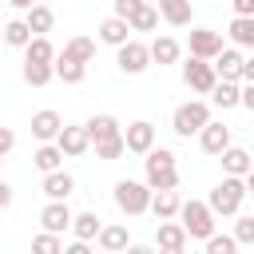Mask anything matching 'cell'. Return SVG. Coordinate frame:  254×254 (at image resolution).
Here are the masks:
<instances>
[{"label": "cell", "mask_w": 254, "mask_h": 254, "mask_svg": "<svg viewBox=\"0 0 254 254\" xmlns=\"http://www.w3.org/2000/svg\"><path fill=\"white\" fill-rule=\"evenodd\" d=\"M143 167H147V187H151V190H167V187H179L175 151H167V147H151V151H147V159H143Z\"/></svg>", "instance_id": "obj_1"}, {"label": "cell", "mask_w": 254, "mask_h": 254, "mask_svg": "<svg viewBox=\"0 0 254 254\" xmlns=\"http://www.w3.org/2000/svg\"><path fill=\"white\" fill-rule=\"evenodd\" d=\"M246 194H250V190H246V179H242V175H226V179L210 190L206 202H210L214 214L226 218V214H238V210H242V198H246Z\"/></svg>", "instance_id": "obj_2"}, {"label": "cell", "mask_w": 254, "mask_h": 254, "mask_svg": "<svg viewBox=\"0 0 254 254\" xmlns=\"http://www.w3.org/2000/svg\"><path fill=\"white\" fill-rule=\"evenodd\" d=\"M206 123H210V107H206L202 99L179 103V107H175V115H171V131H175L179 139H190V135H198Z\"/></svg>", "instance_id": "obj_3"}, {"label": "cell", "mask_w": 254, "mask_h": 254, "mask_svg": "<svg viewBox=\"0 0 254 254\" xmlns=\"http://www.w3.org/2000/svg\"><path fill=\"white\" fill-rule=\"evenodd\" d=\"M151 187L147 183H135V179H119L115 183V206L123 210V214H143V210H151Z\"/></svg>", "instance_id": "obj_4"}, {"label": "cell", "mask_w": 254, "mask_h": 254, "mask_svg": "<svg viewBox=\"0 0 254 254\" xmlns=\"http://www.w3.org/2000/svg\"><path fill=\"white\" fill-rule=\"evenodd\" d=\"M179 218H183V226H187V234L190 238H210L214 234V210H210V202H198V198H190V202H183L179 206Z\"/></svg>", "instance_id": "obj_5"}, {"label": "cell", "mask_w": 254, "mask_h": 254, "mask_svg": "<svg viewBox=\"0 0 254 254\" xmlns=\"http://www.w3.org/2000/svg\"><path fill=\"white\" fill-rule=\"evenodd\" d=\"M183 83L190 91H214L218 83V71H214V60H202V56H190L183 64Z\"/></svg>", "instance_id": "obj_6"}, {"label": "cell", "mask_w": 254, "mask_h": 254, "mask_svg": "<svg viewBox=\"0 0 254 254\" xmlns=\"http://www.w3.org/2000/svg\"><path fill=\"white\" fill-rule=\"evenodd\" d=\"M115 64H119V71L139 75V71H147V67H151V48H147V44H139V40H127V44H119Z\"/></svg>", "instance_id": "obj_7"}, {"label": "cell", "mask_w": 254, "mask_h": 254, "mask_svg": "<svg viewBox=\"0 0 254 254\" xmlns=\"http://www.w3.org/2000/svg\"><path fill=\"white\" fill-rule=\"evenodd\" d=\"M187 226L183 222H171V218H159V230H155V242H159V250H167V254H183L187 250Z\"/></svg>", "instance_id": "obj_8"}, {"label": "cell", "mask_w": 254, "mask_h": 254, "mask_svg": "<svg viewBox=\"0 0 254 254\" xmlns=\"http://www.w3.org/2000/svg\"><path fill=\"white\" fill-rule=\"evenodd\" d=\"M71 210H67V198H48V206L40 210V226L44 230H56V234H64V230H71Z\"/></svg>", "instance_id": "obj_9"}, {"label": "cell", "mask_w": 254, "mask_h": 254, "mask_svg": "<svg viewBox=\"0 0 254 254\" xmlns=\"http://www.w3.org/2000/svg\"><path fill=\"white\" fill-rule=\"evenodd\" d=\"M123 139H127V151H131V155H147V151L155 147V123H151V119H135V123L123 131Z\"/></svg>", "instance_id": "obj_10"}, {"label": "cell", "mask_w": 254, "mask_h": 254, "mask_svg": "<svg viewBox=\"0 0 254 254\" xmlns=\"http://www.w3.org/2000/svg\"><path fill=\"white\" fill-rule=\"evenodd\" d=\"M60 131H64V119H60V111L44 107V111H36V115H32V135H36L40 143H52Z\"/></svg>", "instance_id": "obj_11"}, {"label": "cell", "mask_w": 254, "mask_h": 254, "mask_svg": "<svg viewBox=\"0 0 254 254\" xmlns=\"http://www.w3.org/2000/svg\"><path fill=\"white\" fill-rule=\"evenodd\" d=\"M222 52V36L210 32V28H194L190 32V56H202V60H214Z\"/></svg>", "instance_id": "obj_12"}, {"label": "cell", "mask_w": 254, "mask_h": 254, "mask_svg": "<svg viewBox=\"0 0 254 254\" xmlns=\"http://www.w3.org/2000/svg\"><path fill=\"white\" fill-rule=\"evenodd\" d=\"M198 143H202L206 155H222V151L230 147V127H226V123H206V127L198 131Z\"/></svg>", "instance_id": "obj_13"}, {"label": "cell", "mask_w": 254, "mask_h": 254, "mask_svg": "<svg viewBox=\"0 0 254 254\" xmlns=\"http://www.w3.org/2000/svg\"><path fill=\"white\" fill-rule=\"evenodd\" d=\"M56 143H60V151L64 155H83L87 147H91V135H87V127H64L60 135H56Z\"/></svg>", "instance_id": "obj_14"}, {"label": "cell", "mask_w": 254, "mask_h": 254, "mask_svg": "<svg viewBox=\"0 0 254 254\" xmlns=\"http://www.w3.org/2000/svg\"><path fill=\"white\" fill-rule=\"evenodd\" d=\"M179 206H183V198H179V190H175V187H167V190H155V194H151V210H155V218H175V214H179Z\"/></svg>", "instance_id": "obj_15"}, {"label": "cell", "mask_w": 254, "mask_h": 254, "mask_svg": "<svg viewBox=\"0 0 254 254\" xmlns=\"http://www.w3.org/2000/svg\"><path fill=\"white\" fill-rule=\"evenodd\" d=\"M190 4L194 0H159V16L175 28H187L190 24Z\"/></svg>", "instance_id": "obj_16"}, {"label": "cell", "mask_w": 254, "mask_h": 254, "mask_svg": "<svg viewBox=\"0 0 254 254\" xmlns=\"http://www.w3.org/2000/svg\"><path fill=\"white\" fill-rule=\"evenodd\" d=\"M127 32H131V24H127L123 16H111V20H103V24H99V40H103V44H111V48L127 44V40H131Z\"/></svg>", "instance_id": "obj_17"}, {"label": "cell", "mask_w": 254, "mask_h": 254, "mask_svg": "<svg viewBox=\"0 0 254 254\" xmlns=\"http://www.w3.org/2000/svg\"><path fill=\"white\" fill-rule=\"evenodd\" d=\"M242 64H246V60H242L234 48H222V52L214 56V71H218L222 79H242Z\"/></svg>", "instance_id": "obj_18"}, {"label": "cell", "mask_w": 254, "mask_h": 254, "mask_svg": "<svg viewBox=\"0 0 254 254\" xmlns=\"http://www.w3.org/2000/svg\"><path fill=\"white\" fill-rule=\"evenodd\" d=\"M87 75V64L83 60H75V56H56V79H64V83H79Z\"/></svg>", "instance_id": "obj_19"}, {"label": "cell", "mask_w": 254, "mask_h": 254, "mask_svg": "<svg viewBox=\"0 0 254 254\" xmlns=\"http://www.w3.org/2000/svg\"><path fill=\"white\" fill-rule=\"evenodd\" d=\"M99 230H103V218H99L95 210H83V214H75V218H71V234H75V238H83V242L99 238Z\"/></svg>", "instance_id": "obj_20"}, {"label": "cell", "mask_w": 254, "mask_h": 254, "mask_svg": "<svg viewBox=\"0 0 254 254\" xmlns=\"http://www.w3.org/2000/svg\"><path fill=\"white\" fill-rule=\"evenodd\" d=\"M210 99L226 111V107H238L242 103V87H238V79H218L214 83V91H210Z\"/></svg>", "instance_id": "obj_21"}, {"label": "cell", "mask_w": 254, "mask_h": 254, "mask_svg": "<svg viewBox=\"0 0 254 254\" xmlns=\"http://www.w3.org/2000/svg\"><path fill=\"white\" fill-rule=\"evenodd\" d=\"M75 190V179L71 175H64V171H48L44 175V194L48 198H67Z\"/></svg>", "instance_id": "obj_22"}, {"label": "cell", "mask_w": 254, "mask_h": 254, "mask_svg": "<svg viewBox=\"0 0 254 254\" xmlns=\"http://www.w3.org/2000/svg\"><path fill=\"white\" fill-rule=\"evenodd\" d=\"M127 24H131V32H155V28H159V8H151V4L143 0V4L127 16Z\"/></svg>", "instance_id": "obj_23"}, {"label": "cell", "mask_w": 254, "mask_h": 254, "mask_svg": "<svg viewBox=\"0 0 254 254\" xmlns=\"http://www.w3.org/2000/svg\"><path fill=\"white\" fill-rule=\"evenodd\" d=\"M179 52H183V48H179L175 36H155V44H151V60H155L159 67H163V64H175Z\"/></svg>", "instance_id": "obj_24"}, {"label": "cell", "mask_w": 254, "mask_h": 254, "mask_svg": "<svg viewBox=\"0 0 254 254\" xmlns=\"http://www.w3.org/2000/svg\"><path fill=\"white\" fill-rule=\"evenodd\" d=\"M56 79V64H40V60H24V83L32 87H44Z\"/></svg>", "instance_id": "obj_25"}, {"label": "cell", "mask_w": 254, "mask_h": 254, "mask_svg": "<svg viewBox=\"0 0 254 254\" xmlns=\"http://www.w3.org/2000/svg\"><path fill=\"white\" fill-rule=\"evenodd\" d=\"M24 20H28V28H32L36 36H44V32H52V24H56V12H52V8H44V4H32V8L24 12Z\"/></svg>", "instance_id": "obj_26"}, {"label": "cell", "mask_w": 254, "mask_h": 254, "mask_svg": "<svg viewBox=\"0 0 254 254\" xmlns=\"http://www.w3.org/2000/svg\"><path fill=\"white\" fill-rule=\"evenodd\" d=\"M56 48H52V40L48 36H32L28 40V48H24V60H40V64H56Z\"/></svg>", "instance_id": "obj_27"}, {"label": "cell", "mask_w": 254, "mask_h": 254, "mask_svg": "<svg viewBox=\"0 0 254 254\" xmlns=\"http://www.w3.org/2000/svg\"><path fill=\"white\" fill-rule=\"evenodd\" d=\"M99 246L111 250V254H115V250H127V246H131L127 226H119V222H115V226H103V230H99Z\"/></svg>", "instance_id": "obj_28"}, {"label": "cell", "mask_w": 254, "mask_h": 254, "mask_svg": "<svg viewBox=\"0 0 254 254\" xmlns=\"http://www.w3.org/2000/svg\"><path fill=\"white\" fill-rule=\"evenodd\" d=\"M32 36H36V32L28 28V20H8V24H4V44H8V48H28Z\"/></svg>", "instance_id": "obj_29"}, {"label": "cell", "mask_w": 254, "mask_h": 254, "mask_svg": "<svg viewBox=\"0 0 254 254\" xmlns=\"http://www.w3.org/2000/svg\"><path fill=\"white\" fill-rule=\"evenodd\" d=\"M123 151H127V139H123V131H119V135H107V139H95V159H103V163L119 159Z\"/></svg>", "instance_id": "obj_30"}, {"label": "cell", "mask_w": 254, "mask_h": 254, "mask_svg": "<svg viewBox=\"0 0 254 254\" xmlns=\"http://www.w3.org/2000/svg\"><path fill=\"white\" fill-rule=\"evenodd\" d=\"M32 163L48 175V171H60V163H64V151H60V143H44L36 155H32Z\"/></svg>", "instance_id": "obj_31"}, {"label": "cell", "mask_w": 254, "mask_h": 254, "mask_svg": "<svg viewBox=\"0 0 254 254\" xmlns=\"http://www.w3.org/2000/svg\"><path fill=\"white\" fill-rule=\"evenodd\" d=\"M250 167H254V163H250V155H246L242 147H226V151H222V171H226V175H246Z\"/></svg>", "instance_id": "obj_32"}, {"label": "cell", "mask_w": 254, "mask_h": 254, "mask_svg": "<svg viewBox=\"0 0 254 254\" xmlns=\"http://www.w3.org/2000/svg\"><path fill=\"white\" fill-rule=\"evenodd\" d=\"M230 40L238 48H254V16H234L230 20Z\"/></svg>", "instance_id": "obj_33"}, {"label": "cell", "mask_w": 254, "mask_h": 254, "mask_svg": "<svg viewBox=\"0 0 254 254\" xmlns=\"http://www.w3.org/2000/svg\"><path fill=\"white\" fill-rule=\"evenodd\" d=\"M83 127H87L91 143H95V139H107V135H119V123H115V115H91Z\"/></svg>", "instance_id": "obj_34"}, {"label": "cell", "mask_w": 254, "mask_h": 254, "mask_svg": "<svg viewBox=\"0 0 254 254\" xmlns=\"http://www.w3.org/2000/svg\"><path fill=\"white\" fill-rule=\"evenodd\" d=\"M64 56H75V60L91 64V60H95V40H87V36H75V40H67V44H64Z\"/></svg>", "instance_id": "obj_35"}, {"label": "cell", "mask_w": 254, "mask_h": 254, "mask_svg": "<svg viewBox=\"0 0 254 254\" xmlns=\"http://www.w3.org/2000/svg\"><path fill=\"white\" fill-rule=\"evenodd\" d=\"M32 250H36V254H64V242H60L56 230H44V234L32 238Z\"/></svg>", "instance_id": "obj_36"}, {"label": "cell", "mask_w": 254, "mask_h": 254, "mask_svg": "<svg viewBox=\"0 0 254 254\" xmlns=\"http://www.w3.org/2000/svg\"><path fill=\"white\" fill-rule=\"evenodd\" d=\"M234 246H238L234 234H210L206 238V254H234Z\"/></svg>", "instance_id": "obj_37"}, {"label": "cell", "mask_w": 254, "mask_h": 254, "mask_svg": "<svg viewBox=\"0 0 254 254\" xmlns=\"http://www.w3.org/2000/svg\"><path fill=\"white\" fill-rule=\"evenodd\" d=\"M234 238H238V246H254V214H242L234 222Z\"/></svg>", "instance_id": "obj_38"}, {"label": "cell", "mask_w": 254, "mask_h": 254, "mask_svg": "<svg viewBox=\"0 0 254 254\" xmlns=\"http://www.w3.org/2000/svg\"><path fill=\"white\" fill-rule=\"evenodd\" d=\"M139 4H143V0H115V16H123V20H127V16H131Z\"/></svg>", "instance_id": "obj_39"}, {"label": "cell", "mask_w": 254, "mask_h": 254, "mask_svg": "<svg viewBox=\"0 0 254 254\" xmlns=\"http://www.w3.org/2000/svg\"><path fill=\"white\" fill-rule=\"evenodd\" d=\"M12 147H16V135H12V131H8V127H0V151H4V155H8V151H12Z\"/></svg>", "instance_id": "obj_40"}, {"label": "cell", "mask_w": 254, "mask_h": 254, "mask_svg": "<svg viewBox=\"0 0 254 254\" xmlns=\"http://www.w3.org/2000/svg\"><path fill=\"white\" fill-rule=\"evenodd\" d=\"M234 4V16H254V0H230Z\"/></svg>", "instance_id": "obj_41"}, {"label": "cell", "mask_w": 254, "mask_h": 254, "mask_svg": "<svg viewBox=\"0 0 254 254\" xmlns=\"http://www.w3.org/2000/svg\"><path fill=\"white\" fill-rule=\"evenodd\" d=\"M242 107H246V111H254V83H246V87H242Z\"/></svg>", "instance_id": "obj_42"}, {"label": "cell", "mask_w": 254, "mask_h": 254, "mask_svg": "<svg viewBox=\"0 0 254 254\" xmlns=\"http://www.w3.org/2000/svg\"><path fill=\"white\" fill-rule=\"evenodd\" d=\"M4 206H12V187L0 179V210H4Z\"/></svg>", "instance_id": "obj_43"}, {"label": "cell", "mask_w": 254, "mask_h": 254, "mask_svg": "<svg viewBox=\"0 0 254 254\" xmlns=\"http://www.w3.org/2000/svg\"><path fill=\"white\" fill-rule=\"evenodd\" d=\"M242 79H246V83H254V56L242 64Z\"/></svg>", "instance_id": "obj_44"}, {"label": "cell", "mask_w": 254, "mask_h": 254, "mask_svg": "<svg viewBox=\"0 0 254 254\" xmlns=\"http://www.w3.org/2000/svg\"><path fill=\"white\" fill-rule=\"evenodd\" d=\"M8 4H12V8H20V12H28V8L36 4V0H8Z\"/></svg>", "instance_id": "obj_45"}, {"label": "cell", "mask_w": 254, "mask_h": 254, "mask_svg": "<svg viewBox=\"0 0 254 254\" xmlns=\"http://www.w3.org/2000/svg\"><path fill=\"white\" fill-rule=\"evenodd\" d=\"M242 179H246V190H250V194H254V167H250V171H246V175H242Z\"/></svg>", "instance_id": "obj_46"}, {"label": "cell", "mask_w": 254, "mask_h": 254, "mask_svg": "<svg viewBox=\"0 0 254 254\" xmlns=\"http://www.w3.org/2000/svg\"><path fill=\"white\" fill-rule=\"evenodd\" d=\"M0 159H4V151H0Z\"/></svg>", "instance_id": "obj_47"}]
</instances>
